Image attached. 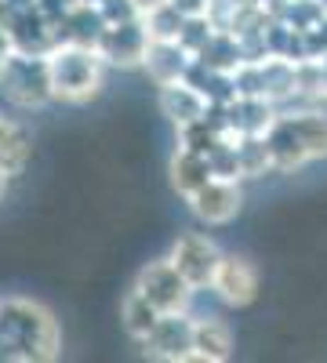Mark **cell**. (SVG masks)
<instances>
[{
  "label": "cell",
  "mask_w": 327,
  "mask_h": 363,
  "mask_svg": "<svg viewBox=\"0 0 327 363\" xmlns=\"http://www.w3.org/2000/svg\"><path fill=\"white\" fill-rule=\"evenodd\" d=\"M233 356V330L218 316H193V359L196 363H226ZM189 359V363H193Z\"/></svg>",
  "instance_id": "14"
},
{
  "label": "cell",
  "mask_w": 327,
  "mask_h": 363,
  "mask_svg": "<svg viewBox=\"0 0 327 363\" xmlns=\"http://www.w3.org/2000/svg\"><path fill=\"white\" fill-rule=\"evenodd\" d=\"M193 58H196V62H204V66H211V69H218V73H233L236 66L244 62V51H240V40H236L233 33L215 29V33L207 37V44Z\"/></svg>",
  "instance_id": "19"
},
{
  "label": "cell",
  "mask_w": 327,
  "mask_h": 363,
  "mask_svg": "<svg viewBox=\"0 0 327 363\" xmlns=\"http://www.w3.org/2000/svg\"><path fill=\"white\" fill-rule=\"evenodd\" d=\"M0 95L18 109H44L55 102L51 95V73L48 55L33 51H11L0 62Z\"/></svg>",
  "instance_id": "4"
},
{
  "label": "cell",
  "mask_w": 327,
  "mask_h": 363,
  "mask_svg": "<svg viewBox=\"0 0 327 363\" xmlns=\"http://www.w3.org/2000/svg\"><path fill=\"white\" fill-rule=\"evenodd\" d=\"M62 352V330L33 298L0 301V363H51Z\"/></svg>",
  "instance_id": "1"
},
{
  "label": "cell",
  "mask_w": 327,
  "mask_h": 363,
  "mask_svg": "<svg viewBox=\"0 0 327 363\" xmlns=\"http://www.w3.org/2000/svg\"><path fill=\"white\" fill-rule=\"evenodd\" d=\"M215 33V26L207 22V15H186V22H182V29H178V48H182L189 58L207 44V37Z\"/></svg>",
  "instance_id": "25"
},
{
  "label": "cell",
  "mask_w": 327,
  "mask_h": 363,
  "mask_svg": "<svg viewBox=\"0 0 327 363\" xmlns=\"http://www.w3.org/2000/svg\"><path fill=\"white\" fill-rule=\"evenodd\" d=\"M8 37H11V48L15 51H33V55H48L55 48V26L37 11V4H26V8H15L4 22Z\"/></svg>",
  "instance_id": "12"
},
{
  "label": "cell",
  "mask_w": 327,
  "mask_h": 363,
  "mask_svg": "<svg viewBox=\"0 0 327 363\" xmlns=\"http://www.w3.org/2000/svg\"><path fill=\"white\" fill-rule=\"evenodd\" d=\"M186 200H189V211L204 225H229L240 215V203H244L240 182H229V178H207Z\"/></svg>",
  "instance_id": "9"
},
{
  "label": "cell",
  "mask_w": 327,
  "mask_h": 363,
  "mask_svg": "<svg viewBox=\"0 0 327 363\" xmlns=\"http://www.w3.org/2000/svg\"><path fill=\"white\" fill-rule=\"evenodd\" d=\"M182 80L193 84L207 102H229V99L236 95V87H233V77H229V73H218V69H211V66L196 62V58H189V66H186Z\"/></svg>",
  "instance_id": "20"
},
{
  "label": "cell",
  "mask_w": 327,
  "mask_h": 363,
  "mask_svg": "<svg viewBox=\"0 0 327 363\" xmlns=\"http://www.w3.org/2000/svg\"><path fill=\"white\" fill-rule=\"evenodd\" d=\"M33 157V135H29L26 124L18 120H8L0 116V171L8 178H18Z\"/></svg>",
  "instance_id": "16"
},
{
  "label": "cell",
  "mask_w": 327,
  "mask_h": 363,
  "mask_svg": "<svg viewBox=\"0 0 327 363\" xmlns=\"http://www.w3.org/2000/svg\"><path fill=\"white\" fill-rule=\"evenodd\" d=\"M218 258H222V251H218V244L207 233H182L171 244V251H167V262L174 265V272L193 291H207Z\"/></svg>",
  "instance_id": "6"
},
{
  "label": "cell",
  "mask_w": 327,
  "mask_h": 363,
  "mask_svg": "<svg viewBox=\"0 0 327 363\" xmlns=\"http://www.w3.org/2000/svg\"><path fill=\"white\" fill-rule=\"evenodd\" d=\"M145 48H150V29H145L142 15L128 22H109L102 29V37L95 51L102 55L106 66H121V69H142Z\"/></svg>",
  "instance_id": "8"
},
{
  "label": "cell",
  "mask_w": 327,
  "mask_h": 363,
  "mask_svg": "<svg viewBox=\"0 0 327 363\" xmlns=\"http://www.w3.org/2000/svg\"><path fill=\"white\" fill-rule=\"evenodd\" d=\"M157 106H160V113L171 120L174 128H182V124H193V120L204 116L207 99L200 95L193 84L171 80V84H160V87H157Z\"/></svg>",
  "instance_id": "13"
},
{
  "label": "cell",
  "mask_w": 327,
  "mask_h": 363,
  "mask_svg": "<svg viewBox=\"0 0 327 363\" xmlns=\"http://www.w3.org/2000/svg\"><path fill=\"white\" fill-rule=\"evenodd\" d=\"M48 73H51V95H55V102L84 106V102H92L102 91L106 62H102V55L95 48L55 44L48 51Z\"/></svg>",
  "instance_id": "3"
},
{
  "label": "cell",
  "mask_w": 327,
  "mask_h": 363,
  "mask_svg": "<svg viewBox=\"0 0 327 363\" xmlns=\"http://www.w3.org/2000/svg\"><path fill=\"white\" fill-rule=\"evenodd\" d=\"M77 4H95V0H77Z\"/></svg>",
  "instance_id": "31"
},
{
  "label": "cell",
  "mask_w": 327,
  "mask_h": 363,
  "mask_svg": "<svg viewBox=\"0 0 327 363\" xmlns=\"http://www.w3.org/2000/svg\"><path fill=\"white\" fill-rule=\"evenodd\" d=\"M262 138L270 149V171L294 174L327 157V109H280Z\"/></svg>",
  "instance_id": "2"
},
{
  "label": "cell",
  "mask_w": 327,
  "mask_h": 363,
  "mask_svg": "<svg viewBox=\"0 0 327 363\" xmlns=\"http://www.w3.org/2000/svg\"><path fill=\"white\" fill-rule=\"evenodd\" d=\"M157 309L145 301L142 294H135V291H128V298H124V306H121V323H124V330L135 338V342H142L145 335H150V327L157 323Z\"/></svg>",
  "instance_id": "21"
},
{
  "label": "cell",
  "mask_w": 327,
  "mask_h": 363,
  "mask_svg": "<svg viewBox=\"0 0 327 363\" xmlns=\"http://www.w3.org/2000/svg\"><path fill=\"white\" fill-rule=\"evenodd\" d=\"M320 73H323V95H327V55L320 58Z\"/></svg>",
  "instance_id": "30"
},
{
  "label": "cell",
  "mask_w": 327,
  "mask_h": 363,
  "mask_svg": "<svg viewBox=\"0 0 327 363\" xmlns=\"http://www.w3.org/2000/svg\"><path fill=\"white\" fill-rule=\"evenodd\" d=\"M131 291L142 294L157 313H186L189 301H193V294H196V291L174 272V265H171L167 258H157V262H150V265H142Z\"/></svg>",
  "instance_id": "5"
},
{
  "label": "cell",
  "mask_w": 327,
  "mask_h": 363,
  "mask_svg": "<svg viewBox=\"0 0 327 363\" xmlns=\"http://www.w3.org/2000/svg\"><path fill=\"white\" fill-rule=\"evenodd\" d=\"M11 51H15V48H11V37H8V29L0 26V62H4V58H8Z\"/></svg>",
  "instance_id": "27"
},
{
  "label": "cell",
  "mask_w": 327,
  "mask_h": 363,
  "mask_svg": "<svg viewBox=\"0 0 327 363\" xmlns=\"http://www.w3.org/2000/svg\"><path fill=\"white\" fill-rule=\"evenodd\" d=\"M95 8L102 15V22H128V18H138V8L135 0H95Z\"/></svg>",
  "instance_id": "26"
},
{
  "label": "cell",
  "mask_w": 327,
  "mask_h": 363,
  "mask_svg": "<svg viewBox=\"0 0 327 363\" xmlns=\"http://www.w3.org/2000/svg\"><path fill=\"white\" fill-rule=\"evenodd\" d=\"M142 352L164 363H189L193 359V316L186 313H160L150 335L142 342Z\"/></svg>",
  "instance_id": "7"
},
{
  "label": "cell",
  "mask_w": 327,
  "mask_h": 363,
  "mask_svg": "<svg viewBox=\"0 0 327 363\" xmlns=\"http://www.w3.org/2000/svg\"><path fill=\"white\" fill-rule=\"evenodd\" d=\"M277 113L280 109L270 99H258V95H233L229 102H222L229 138H258V135H265L270 124L277 120Z\"/></svg>",
  "instance_id": "11"
},
{
  "label": "cell",
  "mask_w": 327,
  "mask_h": 363,
  "mask_svg": "<svg viewBox=\"0 0 327 363\" xmlns=\"http://www.w3.org/2000/svg\"><path fill=\"white\" fill-rule=\"evenodd\" d=\"M186 66H189V55L178 48V40H150L145 58H142V69L150 73V80L157 87L171 84V80H182Z\"/></svg>",
  "instance_id": "17"
},
{
  "label": "cell",
  "mask_w": 327,
  "mask_h": 363,
  "mask_svg": "<svg viewBox=\"0 0 327 363\" xmlns=\"http://www.w3.org/2000/svg\"><path fill=\"white\" fill-rule=\"evenodd\" d=\"M160 4H171V0H135V8H138V15H145V11H153V8H160Z\"/></svg>",
  "instance_id": "28"
},
{
  "label": "cell",
  "mask_w": 327,
  "mask_h": 363,
  "mask_svg": "<svg viewBox=\"0 0 327 363\" xmlns=\"http://www.w3.org/2000/svg\"><path fill=\"white\" fill-rule=\"evenodd\" d=\"M142 22H145V29H150V40H178V29H182L186 15L174 4H160L153 11H145Z\"/></svg>",
  "instance_id": "23"
},
{
  "label": "cell",
  "mask_w": 327,
  "mask_h": 363,
  "mask_svg": "<svg viewBox=\"0 0 327 363\" xmlns=\"http://www.w3.org/2000/svg\"><path fill=\"white\" fill-rule=\"evenodd\" d=\"M207 167H211V178L240 182V164H236V138H222L211 153H207Z\"/></svg>",
  "instance_id": "24"
},
{
  "label": "cell",
  "mask_w": 327,
  "mask_h": 363,
  "mask_svg": "<svg viewBox=\"0 0 327 363\" xmlns=\"http://www.w3.org/2000/svg\"><path fill=\"white\" fill-rule=\"evenodd\" d=\"M102 15L95 4H73L62 18L55 22V44H80V48H95L102 37Z\"/></svg>",
  "instance_id": "15"
},
{
  "label": "cell",
  "mask_w": 327,
  "mask_h": 363,
  "mask_svg": "<svg viewBox=\"0 0 327 363\" xmlns=\"http://www.w3.org/2000/svg\"><path fill=\"white\" fill-rule=\"evenodd\" d=\"M167 178H171V189L178 196H189L193 189H200L207 178H211V167H207V157L193 153V149L178 145L171 153V164H167Z\"/></svg>",
  "instance_id": "18"
},
{
  "label": "cell",
  "mask_w": 327,
  "mask_h": 363,
  "mask_svg": "<svg viewBox=\"0 0 327 363\" xmlns=\"http://www.w3.org/2000/svg\"><path fill=\"white\" fill-rule=\"evenodd\" d=\"M236 164H240V178H262L270 174V149L265 138H236Z\"/></svg>",
  "instance_id": "22"
},
{
  "label": "cell",
  "mask_w": 327,
  "mask_h": 363,
  "mask_svg": "<svg viewBox=\"0 0 327 363\" xmlns=\"http://www.w3.org/2000/svg\"><path fill=\"white\" fill-rule=\"evenodd\" d=\"M207 291H215L226 306L244 309V306H251V301L258 298V269L248 258H240V255H222Z\"/></svg>",
  "instance_id": "10"
},
{
  "label": "cell",
  "mask_w": 327,
  "mask_h": 363,
  "mask_svg": "<svg viewBox=\"0 0 327 363\" xmlns=\"http://www.w3.org/2000/svg\"><path fill=\"white\" fill-rule=\"evenodd\" d=\"M8 182H11V178L0 171V203H4V196H8Z\"/></svg>",
  "instance_id": "29"
}]
</instances>
